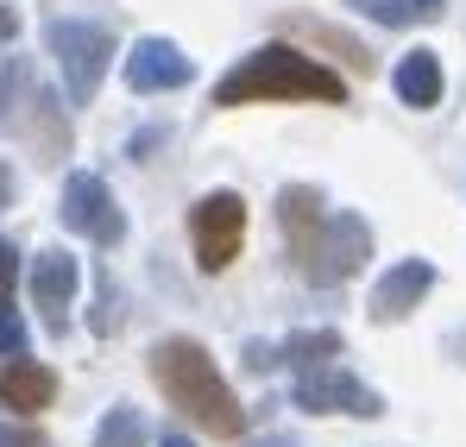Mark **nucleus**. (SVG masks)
Masks as SVG:
<instances>
[{
  "label": "nucleus",
  "instance_id": "8",
  "mask_svg": "<svg viewBox=\"0 0 466 447\" xmlns=\"http://www.w3.org/2000/svg\"><path fill=\"white\" fill-rule=\"evenodd\" d=\"M189 76H196V64H189L170 38H139V45H133V57H127V82H133V95L183 88Z\"/></svg>",
  "mask_w": 466,
  "mask_h": 447
},
{
  "label": "nucleus",
  "instance_id": "14",
  "mask_svg": "<svg viewBox=\"0 0 466 447\" xmlns=\"http://www.w3.org/2000/svg\"><path fill=\"white\" fill-rule=\"evenodd\" d=\"M334 353H340V334H334V328H315V334H290V340H284V360H290L297 372L328 366Z\"/></svg>",
  "mask_w": 466,
  "mask_h": 447
},
{
  "label": "nucleus",
  "instance_id": "10",
  "mask_svg": "<svg viewBox=\"0 0 466 447\" xmlns=\"http://www.w3.org/2000/svg\"><path fill=\"white\" fill-rule=\"evenodd\" d=\"M76 259L70 252H38L32 259V302H38V315L51 321V328H64V309L76 297Z\"/></svg>",
  "mask_w": 466,
  "mask_h": 447
},
{
  "label": "nucleus",
  "instance_id": "9",
  "mask_svg": "<svg viewBox=\"0 0 466 447\" xmlns=\"http://www.w3.org/2000/svg\"><path fill=\"white\" fill-rule=\"evenodd\" d=\"M429 290H435V265H429V259H403V265H390L385 278H379L372 315H379V321H403Z\"/></svg>",
  "mask_w": 466,
  "mask_h": 447
},
{
  "label": "nucleus",
  "instance_id": "17",
  "mask_svg": "<svg viewBox=\"0 0 466 447\" xmlns=\"http://www.w3.org/2000/svg\"><path fill=\"white\" fill-rule=\"evenodd\" d=\"M0 353H6V360H19V353H25V321H19V309H13L6 290H0Z\"/></svg>",
  "mask_w": 466,
  "mask_h": 447
},
{
  "label": "nucleus",
  "instance_id": "7",
  "mask_svg": "<svg viewBox=\"0 0 466 447\" xmlns=\"http://www.w3.org/2000/svg\"><path fill=\"white\" fill-rule=\"evenodd\" d=\"M64 227L88 233L95 246H114V239L127 233V215L114 208V196H107V183H101V177L76 170V177L64 183Z\"/></svg>",
  "mask_w": 466,
  "mask_h": 447
},
{
  "label": "nucleus",
  "instance_id": "6",
  "mask_svg": "<svg viewBox=\"0 0 466 447\" xmlns=\"http://www.w3.org/2000/svg\"><path fill=\"white\" fill-rule=\"evenodd\" d=\"M297 403L315 410V416H379L385 403H379V391H366L353 372H340L334 360L328 366H309V372H297Z\"/></svg>",
  "mask_w": 466,
  "mask_h": 447
},
{
  "label": "nucleus",
  "instance_id": "11",
  "mask_svg": "<svg viewBox=\"0 0 466 447\" xmlns=\"http://www.w3.org/2000/svg\"><path fill=\"white\" fill-rule=\"evenodd\" d=\"M51 397H57V378L45 372V366H32V360H6V366H0V403H6V410L32 416V410H45Z\"/></svg>",
  "mask_w": 466,
  "mask_h": 447
},
{
  "label": "nucleus",
  "instance_id": "1",
  "mask_svg": "<svg viewBox=\"0 0 466 447\" xmlns=\"http://www.w3.org/2000/svg\"><path fill=\"white\" fill-rule=\"evenodd\" d=\"M246 101H347V82L290 45H265L215 82V107H246Z\"/></svg>",
  "mask_w": 466,
  "mask_h": 447
},
{
  "label": "nucleus",
  "instance_id": "19",
  "mask_svg": "<svg viewBox=\"0 0 466 447\" xmlns=\"http://www.w3.org/2000/svg\"><path fill=\"white\" fill-rule=\"evenodd\" d=\"M258 447H290V442H284V435H271V442H258Z\"/></svg>",
  "mask_w": 466,
  "mask_h": 447
},
{
  "label": "nucleus",
  "instance_id": "16",
  "mask_svg": "<svg viewBox=\"0 0 466 447\" xmlns=\"http://www.w3.org/2000/svg\"><path fill=\"white\" fill-rule=\"evenodd\" d=\"M95 447H146V422L120 403V410H107L101 416V429H95Z\"/></svg>",
  "mask_w": 466,
  "mask_h": 447
},
{
  "label": "nucleus",
  "instance_id": "3",
  "mask_svg": "<svg viewBox=\"0 0 466 447\" xmlns=\"http://www.w3.org/2000/svg\"><path fill=\"white\" fill-rule=\"evenodd\" d=\"M290 259H297V271L309 284H347L372 259V227L360 221V215H321V227H315Z\"/></svg>",
  "mask_w": 466,
  "mask_h": 447
},
{
  "label": "nucleus",
  "instance_id": "5",
  "mask_svg": "<svg viewBox=\"0 0 466 447\" xmlns=\"http://www.w3.org/2000/svg\"><path fill=\"white\" fill-rule=\"evenodd\" d=\"M189 233H196V259H202V271H228L233 252H239V239H246V202H239L233 189L202 196V202L189 208Z\"/></svg>",
  "mask_w": 466,
  "mask_h": 447
},
{
  "label": "nucleus",
  "instance_id": "15",
  "mask_svg": "<svg viewBox=\"0 0 466 447\" xmlns=\"http://www.w3.org/2000/svg\"><path fill=\"white\" fill-rule=\"evenodd\" d=\"M284 25H290V32H309L315 45H328V51H340V57H347V64H353L360 76H372V51H366V45H353L347 32H334V25H315V19H284Z\"/></svg>",
  "mask_w": 466,
  "mask_h": 447
},
{
  "label": "nucleus",
  "instance_id": "4",
  "mask_svg": "<svg viewBox=\"0 0 466 447\" xmlns=\"http://www.w3.org/2000/svg\"><path fill=\"white\" fill-rule=\"evenodd\" d=\"M45 45H51L57 70H64V88H70V101H76V107H88V101H95V88H101V76H107L114 38H107L101 25H82V19H57V25L45 32Z\"/></svg>",
  "mask_w": 466,
  "mask_h": 447
},
{
  "label": "nucleus",
  "instance_id": "2",
  "mask_svg": "<svg viewBox=\"0 0 466 447\" xmlns=\"http://www.w3.org/2000/svg\"><path fill=\"white\" fill-rule=\"evenodd\" d=\"M152 378H157V391L183 410V416H196L208 435H239L246 429V410H239V397L228 391V378L215 372V360L196 347V340H157L152 347Z\"/></svg>",
  "mask_w": 466,
  "mask_h": 447
},
{
  "label": "nucleus",
  "instance_id": "18",
  "mask_svg": "<svg viewBox=\"0 0 466 447\" xmlns=\"http://www.w3.org/2000/svg\"><path fill=\"white\" fill-rule=\"evenodd\" d=\"M246 366H252V372H271V366H278V353H271L265 340H252V347H246Z\"/></svg>",
  "mask_w": 466,
  "mask_h": 447
},
{
  "label": "nucleus",
  "instance_id": "20",
  "mask_svg": "<svg viewBox=\"0 0 466 447\" xmlns=\"http://www.w3.org/2000/svg\"><path fill=\"white\" fill-rule=\"evenodd\" d=\"M0 447H6V429H0Z\"/></svg>",
  "mask_w": 466,
  "mask_h": 447
},
{
  "label": "nucleus",
  "instance_id": "12",
  "mask_svg": "<svg viewBox=\"0 0 466 447\" xmlns=\"http://www.w3.org/2000/svg\"><path fill=\"white\" fill-rule=\"evenodd\" d=\"M397 95L410 107H435L441 101V64H435V51H410L397 64Z\"/></svg>",
  "mask_w": 466,
  "mask_h": 447
},
{
  "label": "nucleus",
  "instance_id": "13",
  "mask_svg": "<svg viewBox=\"0 0 466 447\" xmlns=\"http://www.w3.org/2000/svg\"><path fill=\"white\" fill-rule=\"evenodd\" d=\"M360 13L379 25H429L448 13V0H360Z\"/></svg>",
  "mask_w": 466,
  "mask_h": 447
}]
</instances>
